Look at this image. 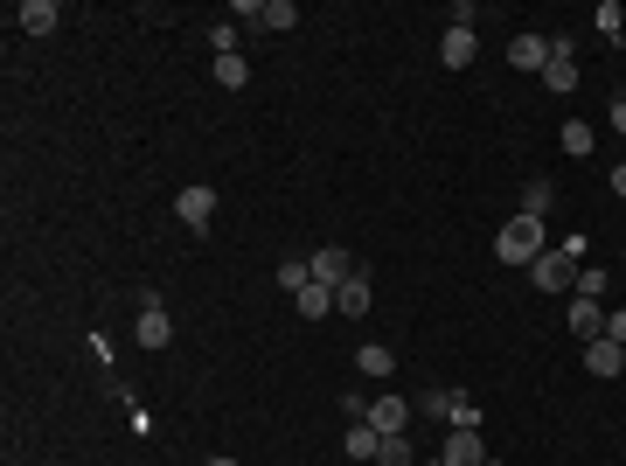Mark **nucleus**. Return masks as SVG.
Here are the masks:
<instances>
[{
    "label": "nucleus",
    "instance_id": "obj_9",
    "mask_svg": "<svg viewBox=\"0 0 626 466\" xmlns=\"http://www.w3.org/2000/svg\"><path fill=\"white\" fill-rule=\"evenodd\" d=\"M543 84H550V91H571V84H578V56H571V42H550V63H543Z\"/></svg>",
    "mask_w": 626,
    "mask_h": 466
},
{
    "label": "nucleus",
    "instance_id": "obj_18",
    "mask_svg": "<svg viewBox=\"0 0 626 466\" xmlns=\"http://www.w3.org/2000/svg\"><path fill=\"white\" fill-rule=\"evenodd\" d=\"M293 307H300V320H327V313H334V286L313 279L307 293H293Z\"/></svg>",
    "mask_w": 626,
    "mask_h": 466
},
{
    "label": "nucleus",
    "instance_id": "obj_27",
    "mask_svg": "<svg viewBox=\"0 0 626 466\" xmlns=\"http://www.w3.org/2000/svg\"><path fill=\"white\" fill-rule=\"evenodd\" d=\"M209 49H216V56H237V28L216 21V28H209Z\"/></svg>",
    "mask_w": 626,
    "mask_h": 466
},
{
    "label": "nucleus",
    "instance_id": "obj_1",
    "mask_svg": "<svg viewBox=\"0 0 626 466\" xmlns=\"http://www.w3.org/2000/svg\"><path fill=\"white\" fill-rule=\"evenodd\" d=\"M578 265H585V237H564V244H550L529 265V279H536V293H571L578 286Z\"/></svg>",
    "mask_w": 626,
    "mask_h": 466
},
{
    "label": "nucleus",
    "instance_id": "obj_3",
    "mask_svg": "<svg viewBox=\"0 0 626 466\" xmlns=\"http://www.w3.org/2000/svg\"><path fill=\"white\" fill-rule=\"evenodd\" d=\"M425 411H432V418H446L453 432H480V411H473L467 390H425Z\"/></svg>",
    "mask_w": 626,
    "mask_h": 466
},
{
    "label": "nucleus",
    "instance_id": "obj_10",
    "mask_svg": "<svg viewBox=\"0 0 626 466\" xmlns=\"http://www.w3.org/2000/svg\"><path fill=\"white\" fill-rule=\"evenodd\" d=\"M167 341H174V320H167V307L147 293V313H140V348H167Z\"/></svg>",
    "mask_w": 626,
    "mask_h": 466
},
{
    "label": "nucleus",
    "instance_id": "obj_4",
    "mask_svg": "<svg viewBox=\"0 0 626 466\" xmlns=\"http://www.w3.org/2000/svg\"><path fill=\"white\" fill-rule=\"evenodd\" d=\"M174 216H181L188 230H209V223H216V188H181V195H174Z\"/></svg>",
    "mask_w": 626,
    "mask_h": 466
},
{
    "label": "nucleus",
    "instance_id": "obj_5",
    "mask_svg": "<svg viewBox=\"0 0 626 466\" xmlns=\"http://www.w3.org/2000/svg\"><path fill=\"white\" fill-rule=\"evenodd\" d=\"M307 265H313V279H320V286H334V293H341V286L362 272V265H348V251H334V244H327V251H313Z\"/></svg>",
    "mask_w": 626,
    "mask_h": 466
},
{
    "label": "nucleus",
    "instance_id": "obj_8",
    "mask_svg": "<svg viewBox=\"0 0 626 466\" xmlns=\"http://www.w3.org/2000/svg\"><path fill=\"white\" fill-rule=\"evenodd\" d=\"M508 63L543 77V63H550V35H515V42H508Z\"/></svg>",
    "mask_w": 626,
    "mask_h": 466
},
{
    "label": "nucleus",
    "instance_id": "obj_2",
    "mask_svg": "<svg viewBox=\"0 0 626 466\" xmlns=\"http://www.w3.org/2000/svg\"><path fill=\"white\" fill-rule=\"evenodd\" d=\"M543 251H550V244H543V223H536V216H508V223L494 230V258H501V265H522V272H529Z\"/></svg>",
    "mask_w": 626,
    "mask_h": 466
},
{
    "label": "nucleus",
    "instance_id": "obj_26",
    "mask_svg": "<svg viewBox=\"0 0 626 466\" xmlns=\"http://www.w3.org/2000/svg\"><path fill=\"white\" fill-rule=\"evenodd\" d=\"M376 466H411V446H404V432H397V439H383V446H376Z\"/></svg>",
    "mask_w": 626,
    "mask_h": 466
},
{
    "label": "nucleus",
    "instance_id": "obj_25",
    "mask_svg": "<svg viewBox=\"0 0 626 466\" xmlns=\"http://www.w3.org/2000/svg\"><path fill=\"white\" fill-rule=\"evenodd\" d=\"M571 293H578V300H599V293H606V272H599V265H578V286H571Z\"/></svg>",
    "mask_w": 626,
    "mask_h": 466
},
{
    "label": "nucleus",
    "instance_id": "obj_16",
    "mask_svg": "<svg viewBox=\"0 0 626 466\" xmlns=\"http://www.w3.org/2000/svg\"><path fill=\"white\" fill-rule=\"evenodd\" d=\"M404 411H411L404 397H376V404H369V425H376L383 439H397V432H404Z\"/></svg>",
    "mask_w": 626,
    "mask_h": 466
},
{
    "label": "nucleus",
    "instance_id": "obj_15",
    "mask_svg": "<svg viewBox=\"0 0 626 466\" xmlns=\"http://www.w3.org/2000/svg\"><path fill=\"white\" fill-rule=\"evenodd\" d=\"M571 334H578V341H599V334H606V307H599V300H571Z\"/></svg>",
    "mask_w": 626,
    "mask_h": 466
},
{
    "label": "nucleus",
    "instance_id": "obj_7",
    "mask_svg": "<svg viewBox=\"0 0 626 466\" xmlns=\"http://www.w3.org/2000/svg\"><path fill=\"white\" fill-rule=\"evenodd\" d=\"M56 21H63L56 0H21V7H14V28H21V35H49Z\"/></svg>",
    "mask_w": 626,
    "mask_h": 466
},
{
    "label": "nucleus",
    "instance_id": "obj_28",
    "mask_svg": "<svg viewBox=\"0 0 626 466\" xmlns=\"http://www.w3.org/2000/svg\"><path fill=\"white\" fill-rule=\"evenodd\" d=\"M606 334H613V341L626 348V307H613V313H606Z\"/></svg>",
    "mask_w": 626,
    "mask_h": 466
},
{
    "label": "nucleus",
    "instance_id": "obj_6",
    "mask_svg": "<svg viewBox=\"0 0 626 466\" xmlns=\"http://www.w3.org/2000/svg\"><path fill=\"white\" fill-rule=\"evenodd\" d=\"M585 369H592V376H620V369H626V348L613 341V334L585 341Z\"/></svg>",
    "mask_w": 626,
    "mask_h": 466
},
{
    "label": "nucleus",
    "instance_id": "obj_22",
    "mask_svg": "<svg viewBox=\"0 0 626 466\" xmlns=\"http://www.w3.org/2000/svg\"><path fill=\"white\" fill-rule=\"evenodd\" d=\"M279 286H286V293H307V286H313V265H307V258H286V265H279Z\"/></svg>",
    "mask_w": 626,
    "mask_h": 466
},
{
    "label": "nucleus",
    "instance_id": "obj_17",
    "mask_svg": "<svg viewBox=\"0 0 626 466\" xmlns=\"http://www.w3.org/2000/svg\"><path fill=\"white\" fill-rule=\"evenodd\" d=\"M376 446H383V432L369 418H348V460H376Z\"/></svg>",
    "mask_w": 626,
    "mask_h": 466
},
{
    "label": "nucleus",
    "instance_id": "obj_14",
    "mask_svg": "<svg viewBox=\"0 0 626 466\" xmlns=\"http://www.w3.org/2000/svg\"><path fill=\"white\" fill-rule=\"evenodd\" d=\"M439 56H446V70H467L473 56H480V42H473V28H446V42H439Z\"/></svg>",
    "mask_w": 626,
    "mask_h": 466
},
{
    "label": "nucleus",
    "instance_id": "obj_12",
    "mask_svg": "<svg viewBox=\"0 0 626 466\" xmlns=\"http://www.w3.org/2000/svg\"><path fill=\"white\" fill-rule=\"evenodd\" d=\"M376 307V293H369V272H355L341 293H334V313H348V320H362V313Z\"/></svg>",
    "mask_w": 626,
    "mask_h": 466
},
{
    "label": "nucleus",
    "instance_id": "obj_21",
    "mask_svg": "<svg viewBox=\"0 0 626 466\" xmlns=\"http://www.w3.org/2000/svg\"><path fill=\"white\" fill-rule=\"evenodd\" d=\"M216 84H223V91H244V84H251L244 56H216Z\"/></svg>",
    "mask_w": 626,
    "mask_h": 466
},
{
    "label": "nucleus",
    "instance_id": "obj_29",
    "mask_svg": "<svg viewBox=\"0 0 626 466\" xmlns=\"http://www.w3.org/2000/svg\"><path fill=\"white\" fill-rule=\"evenodd\" d=\"M613 188H620V195H626V160H620V167H613Z\"/></svg>",
    "mask_w": 626,
    "mask_h": 466
},
{
    "label": "nucleus",
    "instance_id": "obj_11",
    "mask_svg": "<svg viewBox=\"0 0 626 466\" xmlns=\"http://www.w3.org/2000/svg\"><path fill=\"white\" fill-rule=\"evenodd\" d=\"M446 466H487V446H480V432H446Z\"/></svg>",
    "mask_w": 626,
    "mask_h": 466
},
{
    "label": "nucleus",
    "instance_id": "obj_24",
    "mask_svg": "<svg viewBox=\"0 0 626 466\" xmlns=\"http://www.w3.org/2000/svg\"><path fill=\"white\" fill-rule=\"evenodd\" d=\"M557 140H564V154L578 160V154H592V140H599V133H592V126H578V119H571V126H564V133H557Z\"/></svg>",
    "mask_w": 626,
    "mask_h": 466
},
{
    "label": "nucleus",
    "instance_id": "obj_19",
    "mask_svg": "<svg viewBox=\"0 0 626 466\" xmlns=\"http://www.w3.org/2000/svg\"><path fill=\"white\" fill-rule=\"evenodd\" d=\"M293 21H300V7H293V0H265V14H258V28H272V35H286Z\"/></svg>",
    "mask_w": 626,
    "mask_h": 466
},
{
    "label": "nucleus",
    "instance_id": "obj_13",
    "mask_svg": "<svg viewBox=\"0 0 626 466\" xmlns=\"http://www.w3.org/2000/svg\"><path fill=\"white\" fill-rule=\"evenodd\" d=\"M550 209H557V188H550V181H522V195H515V216H536V223H543Z\"/></svg>",
    "mask_w": 626,
    "mask_h": 466
},
{
    "label": "nucleus",
    "instance_id": "obj_23",
    "mask_svg": "<svg viewBox=\"0 0 626 466\" xmlns=\"http://www.w3.org/2000/svg\"><path fill=\"white\" fill-rule=\"evenodd\" d=\"M592 21H599V35H606V42H620V0H599V7H592Z\"/></svg>",
    "mask_w": 626,
    "mask_h": 466
},
{
    "label": "nucleus",
    "instance_id": "obj_30",
    "mask_svg": "<svg viewBox=\"0 0 626 466\" xmlns=\"http://www.w3.org/2000/svg\"><path fill=\"white\" fill-rule=\"evenodd\" d=\"M202 466H237V460H202Z\"/></svg>",
    "mask_w": 626,
    "mask_h": 466
},
{
    "label": "nucleus",
    "instance_id": "obj_20",
    "mask_svg": "<svg viewBox=\"0 0 626 466\" xmlns=\"http://www.w3.org/2000/svg\"><path fill=\"white\" fill-rule=\"evenodd\" d=\"M355 362H362V376H390V369H397V355H390L383 341H369V348H355Z\"/></svg>",
    "mask_w": 626,
    "mask_h": 466
}]
</instances>
